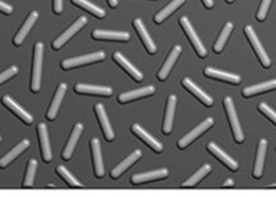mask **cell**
I'll list each match as a JSON object with an SVG mask.
<instances>
[{"instance_id": "obj_1", "label": "cell", "mask_w": 276, "mask_h": 197, "mask_svg": "<svg viewBox=\"0 0 276 197\" xmlns=\"http://www.w3.org/2000/svg\"><path fill=\"white\" fill-rule=\"evenodd\" d=\"M42 52L43 45L41 42L36 43L35 46V57H33V70H32V82H31V91L38 92L41 87V69H42Z\"/></svg>"}, {"instance_id": "obj_2", "label": "cell", "mask_w": 276, "mask_h": 197, "mask_svg": "<svg viewBox=\"0 0 276 197\" xmlns=\"http://www.w3.org/2000/svg\"><path fill=\"white\" fill-rule=\"evenodd\" d=\"M224 104H225V109H226L227 112V116H229L232 130H233L234 140H236L237 143H243L244 135H243V131H242L241 128V125H239V120H238V116H237L236 107H234L233 101H232V98L226 97V98L224 99Z\"/></svg>"}, {"instance_id": "obj_3", "label": "cell", "mask_w": 276, "mask_h": 197, "mask_svg": "<svg viewBox=\"0 0 276 197\" xmlns=\"http://www.w3.org/2000/svg\"><path fill=\"white\" fill-rule=\"evenodd\" d=\"M104 59H105V53L104 52L89 53V55H83V56H78V57H73V59L64 60V61L62 62V68L63 69L68 70V69H72V68L89 64V62L101 61V60Z\"/></svg>"}, {"instance_id": "obj_4", "label": "cell", "mask_w": 276, "mask_h": 197, "mask_svg": "<svg viewBox=\"0 0 276 197\" xmlns=\"http://www.w3.org/2000/svg\"><path fill=\"white\" fill-rule=\"evenodd\" d=\"M244 32H246V35H247V37H248L249 42L252 43V46H253V48H255L256 53H257L258 57H260V60H261V62H262L263 67H265V68L270 67V65H271L270 57L266 55L265 48H263V46L261 45L260 40H258L257 35L255 33L253 28H252L251 26H246V30H244Z\"/></svg>"}, {"instance_id": "obj_5", "label": "cell", "mask_w": 276, "mask_h": 197, "mask_svg": "<svg viewBox=\"0 0 276 197\" xmlns=\"http://www.w3.org/2000/svg\"><path fill=\"white\" fill-rule=\"evenodd\" d=\"M180 24L181 27L184 28V31H186V33L188 35V37H190L191 42H192L193 47L196 48V51L198 52V55L201 56V57H205L206 55H207V51H206L205 46L202 45V42L200 41V38H198V36L196 35L195 30H193L192 24L190 23V21H188L187 17H181L180 18Z\"/></svg>"}, {"instance_id": "obj_6", "label": "cell", "mask_w": 276, "mask_h": 197, "mask_svg": "<svg viewBox=\"0 0 276 197\" xmlns=\"http://www.w3.org/2000/svg\"><path fill=\"white\" fill-rule=\"evenodd\" d=\"M212 125H214V120H212V118H206L201 125H198L197 127H195V130H192L190 134H187L184 138H181L180 140H179L178 147L180 148V149H184L186 147H188V145L195 140V139H197L198 136H200L202 133H205L206 130H209Z\"/></svg>"}, {"instance_id": "obj_7", "label": "cell", "mask_w": 276, "mask_h": 197, "mask_svg": "<svg viewBox=\"0 0 276 197\" xmlns=\"http://www.w3.org/2000/svg\"><path fill=\"white\" fill-rule=\"evenodd\" d=\"M86 23H87V18H86V17H81V18H79L78 21L76 22V23L72 24V26L69 27V28H68V30L65 31V32L63 33L62 36H59V37H58L57 40H55L54 42H53V47H54L55 50H58V48L62 47V46L64 45V43L67 42V41L69 40V38H71L72 36L76 35V33L78 32V31L81 30L82 27H83Z\"/></svg>"}, {"instance_id": "obj_8", "label": "cell", "mask_w": 276, "mask_h": 197, "mask_svg": "<svg viewBox=\"0 0 276 197\" xmlns=\"http://www.w3.org/2000/svg\"><path fill=\"white\" fill-rule=\"evenodd\" d=\"M37 131L38 138H40V148L41 153H42L43 160H45V162H50V160L53 159V154L49 143V135H48V130H46V125L40 123V125L37 126Z\"/></svg>"}, {"instance_id": "obj_9", "label": "cell", "mask_w": 276, "mask_h": 197, "mask_svg": "<svg viewBox=\"0 0 276 197\" xmlns=\"http://www.w3.org/2000/svg\"><path fill=\"white\" fill-rule=\"evenodd\" d=\"M91 150L92 158H94V164H95V174L96 177L101 178L104 177V164H103V154H101L100 142L98 139H92L91 140Z\"/></svg>"}, {"instance_id": "obj_10", "label": "cell", "mask_w": 276, "mask_h": 197, "mask_svg": "<svg viewBox=\"0 0 276 197\" xmlns=\"http://www.w3.org/2000/svg\"><path fill=\"white\" fill-rule=\"evenodd\" d=\"M74 91L77 93L82 94H94V96H111L113 91L109 87H100V86H88V84H77Z\"/></svg>"}, {"instance_id": "obj_11", "label": "cell", "mask_w": 276, "mask_h": 197, "mask_svg": "<svg viewBox=\"0 0 276 197\" xmlns=\"http://www.w3.org/2000/svg\"><path fill=\"white\" fill-rule=\"evenodd\" d=\"M133 24H134L135 30H137L138 35H140V37H141V40L144 41V45L146 46L147 51H149L150 53H155L156 52V46H155L154 41L151 40V37H150V35L147 33L146 27H145L144 22L141 21V19H134V22H133Z\"/></svg>"}, {"instance_id": "obj_12", "label": "cell", "mask_w": 276, "mask_h": 197, "mask_svg": "<svg viewBox=\"0 0 276 197\" xmlns=\"http://www.w3.org/2000/svg\"><path fill=\"white\" fill-rule=\"evenodd\" d=\"M132 131L135 134V135L138 136V138L141 139V140H144L145 143H146L147 145H149L151 149H154L155 152L160 153V152H163V145L160 144L157 140H155L154 138H152L151 135H149V134L146 133V131L144 130V128L141 127L140 125H133L132 126Z\"/></svg>"}, {"instance_id": "obj_13", "label": "cell", "mask_w": 276, "mask_h": 197, "mask_svg": "<svg viewBox=\"0 0 276 197\" xmlns=\"http://www.w3.org/2000/svg\"><path fill=\"white\" fill-rule=\"evenodd\" d=\"M95 111H96V115H98V117H99V121H100L101 128H103L104 134H105L106 140L111 142V140L114 139V131H113V128H111L108 117H106L105 108H104L103 104H96Z\"/></svg>"}, {"instance_id": "obj_14", "label": "cell", "mask_w": 276, "mask_h": 197, "mask_svg": "<svg viewBox=\"0 0 276 197\" xmlns=\"http://www.w3.org/2000/svg\"><path fill=\"white\" fill-rule=\"evenodd\" d=\"M169 174L168 169H159V171H154V172H147V173H142V174H135V176L132 177L130 182L134 184L138 183H144V182H149V181H155V179H161L165 178L166 176Z\"/></svg>"}, {"instance_id": "obj_15", "label": "cell", "mask_w": 276, "mask_h": 197, "mask_svg": "<svg viewBox=\"0 0 276 197\" xmlns=\"http://www.w3.org/2000/svg\"><path fill=\"white\" fill-rule=\"evenodd\" d=\"M113 57H114V60H115V61H117L118 64H119L120 67H122L123 69H124L125 72H127L128 74H129L130 77L133 78V79H135L137 82H141V80L144 79V75H142L141 73L138 72V70L135 69V68L133 67V65L130 64V62L128 61L127 59H125V57L122 55V53L115 52L113 55Z\"/></svg>"}, {"instance_id": "obj_16", "label": "cell", "mask_w": 276, "mask_h": 197, "mask_svg": "<svg viewBox=\"0 0 276 197\" xmlns=\"http://www.w3.org/2000/svg\"><path fill=\"white\" fill-rule=\"evenodd\" d=\"M141 155H142L141 150H135V152H133L129 157L125 158V159L123 160L119 165H117V167L114 168L113 171H111V178H118L123 172L127 171L128 168H129L133 163L137 162V160L141 158Z\"/></svg>"}, {"instance_id": "obj_17", "label": "cell", "mask_w": 276, "mask_h": 197, "mask_svg": "<svg viewBox=\"0 0 276 197\" xmlns=\"http://www.w3.org/2000/svg\"><path fill=\"white\" fill-rule=\"evenodd\" d=\"M38 18V13L37 12H32V13L28 16L27 21L25 22V24L21 27V30H19V32L17 33L16 37H14V45L16 46H19L22 42H23V40H25L26 36L28 35V32H30V30L32 28V26L35 24V22L37 21Z\"/></svg>"}, {"instance_id": "obj_18", "label": "cell", "mask_w": 276, "mask_h": 197, "mask_svg": "<svg viewBox=\"0 0 276 197\" xmlns=\"http://www.w3.org/2000/svg\"><path fill=\"white\" fill-rule=\"evenodd\" d=\"M65 92H67V86L62 83V84L58 87V91H57V93H55L54 99H53L49 112H48V120L52 121L57 117L58 111H59V108H60V104H62L63 97H64Z\"/></svg>"}, {"instance_id": "obj_19", "label": "cell", "mask_w": 276, "mask_h": 197, "mask_svg": "<svg viewBox=\"0 0 276 197\" xmlns=\"http://www.w3.org/2000/svg\"><path fill=\"white\" fill-rule=\"evenodd\" d=\"M3 103L6 104V106L8 107L12 112H14V113H16V116H18L21 120L25 121L26 123H32V121H33L32 116H31L30 113H27V112L22 108L21 106H18V104H17L16 102L11 98V97L9 96L3 97Z\"/></svg>"}, {"instance_id": "obj_20", "label": "cell", "mask_w": 276, "mask_h": 197, "mask_svg": "<svg viewBox=\"0 0 276 197\" xmlns=\"http://www.w3.org/2000/svg\"><path fill=\"white\" fill-rule=\"evenodd\" d=\"M181 83H183V86L186 87V88H187L188 91L191 92V93L195 94V96L197 97V98L200 99L201 102H202V103H205V106H209V107L212 106L214 101H212L211 97H209L207 94L205 93V92L201 91V89L198 88L197 86H196V84L192 82V80L188 79V78H184L183 82H181Z\"/></svg>"}, {"instance_id": "obj_21", "label": "cell", "mask_w": 276, "mask_h": 197, "mask_svg": "<svg viewBox=\"0 0 276 197\" xmlns=\"http://www.w3.org/2000/svg\"><path fill=\"white\" fill-rule=\"evenodd\" d=\"M266 148H267V142L265 139H262L260 142L257 150V158H256L255 169H253V177L255 178H260L262 176L263 172V164H265V157H266Z\"/></svg>"}, {"instance_id": "obj_22", "label": "cell", "mask_w": 276, "mask_h": 197, "mask_svg": "<svg viewBox=\"0 0 276 197\" xmlns=\"http://www.w3.org/2000/svg\"><path fill=\"white\" fill-rule=\"evenodd\" d=\"M92 37L96 40H113V41H128L130 38L127 32H111V31L95 30L92 32Z\"/></svg>"}, {"instance_id": "obj_23", "label": "cell", "mask_w": 276, "mask_h": 197, "mask_svg": "<svg viewBox=\"0 0 276 197\" xmlns=\"http://www.w3.org/2000/svg\"><path fill=\"white\" fill-rule=\"evenodd\" d=\"M82 130H83V126H82V123H77V125L74 126L73 131H72L71 139H69V142H68L67 147H65L64 152H63V155H62L65 160L71 159L72 154H73L74 147H76L79 136H81V134H82Z\"/></svg>"}, {"instance_id": "obj_24", "label": "cell", "mask_w": 276, "mask_h": 197, "mask_svg": "<svg viewBox=\"0 0 276 197\" xmlns=\"http://www.w3.org/2000/svg\"><path fill=\"white\" fill-rule=\"evenodd\" d=\"M155 92V87L154 86H147L144 87L141 89H137V91H132V92H127V93H122L118 98V101L120 103H125V102L133 101V99H138L141 98V97L145 96H150Z\"/></svg>"}, {"instance_id": "obj_25", "label": "cell", "mask_w": 276, "mask_h": 197, "mask_svg": "<svg viewBox=\"0 0 276 197\" xmlns=\"http://www.w3.org/2000/svg\"><path fill=\"white\" fill-rule=\"evenodd\" d=\"M180 52H181L180 46H175V47L173 48V51H171L170 55H169L168 60H166L165 64H164V67L161 68V70H160V73H159L160 80L166 79V77H168L169 73H170V70H171V68H173L174 64H175L176 59H178V56L180 55Z\"/></svg>"}, {"instance_id": "obj_26", "label": "cell", "mask_w": 276, "mask_h": 197, "mask_svg": "<svg viewBox=\"0 0 276 197\" xmlns=\"http://www.w3.org/2000/svg\"><path fill=\"white\" fill-rule=\"evenodd\" d=\"M175 104H176V97L170 96V98H169V102H168V108H166L165 120H164V126H163L164 134H170L171 130H173Z\"/></svg>"}, {"instance_id": "obj_27", "label": "cell", "mask_w": 276, "mask_h": 197, "mask_svg": "<svg viewBox=\"0 0 276 197\" xmlns=\"http://www.w3.org/2000/svg\"><path fill=\"white\" fill-rule=\"evenodd\" d=\"M207 148H209L210 153H212L215 157L219 158V159L221 160V162L224 163L226 167H229L232 171H237V169H238V163H237L234 159H232L230 157H227V155L225 154V153L222 152V150L220 149V148L217 147L216 144H214V143H210L209 147H207Z\"/></svg>"}, {"instance_id": "obj_28", "label": "cell", "mask_w": 276, "mask_h": 197, "mask_svg": "<svg viewBox=\"0 0 276 197\" xmlns=\"http://www.w3.org/2000/svg\"><path fill=\"white\" fill-rule=\"evenodd\" d=\"M276 88V80H270V82L261 83V84H257V86H252L247 87V88L243 89V96L244 97H251L256 96L258 93H262V92L272 91V89Z\"/></svg>"}, {"instance_id": "obj_29", "label": "cell", "mask_w": 276, "mask_h": 197, "mask_svg": "<svg viewBox=\"0 0 276 197\" xmlns=\"http://www.w3.org/2000/svg\"><path fill=\"white\" fill-rule=\"evenodd\" d=\"M28 147H30V142H28V140H23L22 143H19V144L17 145L16 148H13V149H12L11 152L6 155V157L2 158V160H0V167H3V168L7 167V165H8L11 162H13V160L16 159V158L18 157L22 152H25Z\"/></svg>"}, {"instance_id": "obj_30", "label": "cell", "mask_w": 276, "mask_h": 197, "mask_svg": "<svg viewBox=\"0 0 276 197\" xmlns=\"http://www.w3.org/2000/svg\"><path fill=\"white\" fill-rule=\"evenodd\" d=\"M205 75H207V77L210 78H216V79L233 83V84H238V83L241 82V77H239V75L220 72V70L212 69V68H207V69H205Z\"/></svg>"}, {"instance_id": "obj_31", "label": "cell", "mask_w": 276, "mask_h": 197, "mask_svg": "<svg viewBox=\"0 0 276 197\" xmlns=\"http://www.w3.org/2000/svg\"><path fill=\"white\" fill-rule=\"evenodd\" d=\"M183 3H184V0H173V2H171L170 4H168V6H166L163 11L160 12L159 14L155 16V22H156V23H161L164 19L168 18V17L170 16V14L173 13L176 8H179V7H180Z\"/></svg>"}, {"instance_id": "obj_32", "label": "cell", "mask_w": 276, "mask_h": 197, "mask_svg": "<svg viewBox=\"0 0 276 197\" xmlns=\"http://www.w3.org/2000/svg\"><path fill=\"white\" fill-rule=\"evenodd\" d=\"M72 2H73L76 6L86 9L87 12H89V13L94 14V16L99 17V18H104V17H105V12H104L103 9L99 8V7H96L95 4L89 3V2H87V0H72Z\"/></svg>"}, {"instance_id": "obj_33", "label": "cell", "mask_w": 276, "mask_h": 197, "mask_svg": "<svg viewBox=\"0 0 276 197\" xmlns=\"http://www.w3.org/2000/svg\"><path fill=\"white\" fill-rule=\"evenodd\" d=\"M233 31V23H226L224 27V30H222L221 35H220V37L217 38L216 43L214 45V51L215 52H221L222 48H224L225 43H226L227 38H229L230 32Z\"/></svg>"}, {"instance_id": "obj_34", "label": "cell", "mask_w": 276, "mask_h": 197, "mask_svg": "<svg viewBox=\"0 0 276 197\" xmlns=\"http://www.w3.org/2000/svg\"><path fill=\"white\" fill-rule=\"evenodd\" d=\"M210 172H211V167H210L209 164H205L202 168H201L200 171L197 172V173H195L190 179H188V181L184 182L183 187H193L195 184H197L201 179L205 178V177L207 176Z\"/></svg>"}, {"instance_id": "obj_35", "label": "cell", "mask_w": 276, "mask_h": 197, "mask_svg": "<svg viewBox=\"0 0 276 197\" xmlns=\"http://www.w3.org/2000/svg\"><path fill=\"white\" fill-rule=\"evenodd\" d=\"M57 173L59 174V176L62 177L63 179H65V181H67V183L69 184V186H72V187H82V184L79 183V182L77 181V179L74 178V177L72 176V174L67 171V168H65L64 165H58V167H57Z\"/></svg>"}, {"instance_id": "obj_36", "label": "cell", "mask_w": 276, "mask_h": 197, "mask_svg": "<svg viewBox=\"0 0 276 197\" xmlns=\"http://www.w3.org/2000/svg\"><path fill=\"white\" fill-rule=\"evenodd\" d=\"M36 167H37V162L33 159L30 160V163H28L27 173H26L25 182H23V186L25 187H31L33 184V179H35V173H36Z\"/></svg>"}, {"instance_id": "obj_37", "label": "cell", "mask_w": 276, "mask_h": 197, "mask_svg": "<svg viewBox=\"0 0 276 197\" xmlns=\"http://www.w3.org/2000/svg\"><path fill=\"white\" fill-rule=\"evenodd\" d=\"M258 108H260V111L262 112V113L266 116V117H268L271 121H272L273 123H276V112H273L272 109H271L270 107L267 106V104H266V103H260Z\"/></svg>"}, {"instance_id": "obj_38", "label": "cell", "mask_w": 276, "mask_h": 197, "mask_svg": "<svg viewBox=\"0 0 276 197\" xmlns=\"http://www.w3.org/2000/svg\"><path fill=\"white\" fill-rule=\"evenodd\" d=\"M271 0H262V4L260 7V11L257 13V19L258 21H263L266 18V14L268 12V7H270Z\"/></svg>"}, {"instance_id": "obj_39", "label": "cell", "mask_w": 276, "mask_h": 197, "mask_svg": "<svg viewBox=\"0 0 276 197\" xmlns=\"http://www.w3.org/2000/svg\"><path fill=\"white\" fill-rule=\"evenodd\" d=\"M17 72H18V68H17V67L9 68V69L7 70V72H4L3 74L0 75V83L3 84V83L6 82V80H8L9 78H12V77H13V75H16Z\"/></svg>"}, {"instance_id": "obj_40", "label": "cell", "mask_w": 276, "mask_h": 197, "mask_svg": "<svg viewBox=\"0 0 276 197\" xmlns=\"http://www.w3.org/2000/svg\"><path fill=\"white\" fill-rule=\"evenodd\" d=\"M0 9H2V12H3V13H6V14H11L12 12H13V8H12V6L4 3V2H2V3H0Z\"/></svg>"}, {"instance_id": "obj_41", "label": "cell", "mask_w": 276, "mask_h": 197, "mask_svg": "<svg viewBox=\"0 0 276 197\" xmlns=\"http://www.w3.org/2000/svg\"><path fill=\"white\" fill-rule=\"evenodd\" d=\"M63 11V0H54V12L57 14L62 13Z\"/></svg>"}, {"instance_id": "obj_42", "label": "cell", "mask_w": 276, "mask_h": 197, "mask_svg": "<svg viewBox=\"0 0 276 197\" xmlns=\"http://www.w3.org/2000/svg\"><path fill=\"white\" fill-rule=\"evenodd\" d=\"M202 2L207 8H212L214 7V0H202Z\"/></svg>"}, {"instance_id": "obj_43", "label": "cell", "mask_w": 276, "mask_h": 197, "mask_svg": "<svg viewBox=\"0 0 276 197\" xmlns=\"http://www.w3.org/2000/svg\"><path fill=\"white\" fill-rule=\"evenodd\" d=\"M109 6L113 7V8H115V7L118 6V0H109Z\"/></svg>"}, {"instance_id": "obj_44", "label": "cell", "mask_w": 276, "mask_h": 197, "mask_svg": "<svg viewBox=\"0 0 276 197\" xmlns=\"http://www.w3.org/2000/svg\"><path fill=\"white\" fill-rule=\"evenodd\" d=\"M224 186H225V187H227V186H233V181H232V179H227V181H225Z\"/></svg>"}, {"instance_id": "obj_45", "label": "cell", "mask_w": 276, "mask_h": 197, "mask_svg": "<svg viewBox=\"0 0 276 197\" xmlns=\"http://www.w3.org/2000/svg\"><path fill=\"white\" fill-rule=\"evenodd\" d=\"M227 3H232V2H233V0H226Z\"/></svg>"}, {"instance_id": "obj_46", "label": "cell", "mask_w": 276, "mask_h": 197, "mask_svg": "<svg viewBox=\"0 0 276 197\" xmlns=\"http://www.w3.org/2000/svg\"><path fill=\"white\" fill-rule=\"evenodd\" d=\"M271 187H276V184H271Z\"/></svg>"}]
</instances>
